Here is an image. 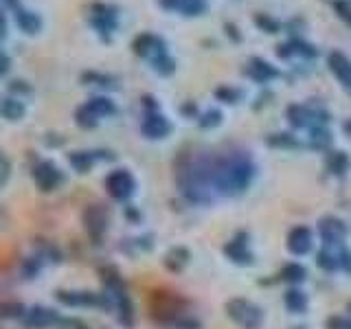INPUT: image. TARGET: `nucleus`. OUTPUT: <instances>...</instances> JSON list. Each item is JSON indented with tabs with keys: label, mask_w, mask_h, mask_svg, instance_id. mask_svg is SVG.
Segmentation results:
<instances>
[{
	"label": "nucleus",
	"mask_w": 351,
	"mask_h": 329,
	"mask_svg": "<svg viewBox=\"0 0 351 329\" xmlns=\"http://www.w3.org/2000/svg\"><path fill=\"white\" fill-rule=\"evenodd\" d=\"M82 80H84V82H97L99 86H106L108 82H114L110 75H99V73H84Z\"/></svg>",
	"instance_id": "nucleus-27"
},
{
	"label": "nucleus",
	"mask_w": 351,
	"mask_h": 329,
	"mask_svg": "<svg viewBox=\"0 0 351 329\" xmlns=\"http://www.w3.org/2000/svg\"><path fill=\"white\" fill-rule=\"evenodd\" d=\"M224 31H226V36H230V40H233V42H239L241 40V33H239V29L233 25V22H226Z\"/></svg>",
	"instance_id": "nucleus-28"
},
{
	"label": "nucleus",
	"mask_w": 351,
	"mask_h": 329,
	"mask_svg": "<svg viewBox=\"0 0 351 329\" xmlns=\"http://www.w3.org/2000/svg\"><path fill=\"white\" fill-rule=\"evenodd\" d=\"M33 180L38 182V186L42 191H51V189H55V186L62 184L64 175L53 162H40L38 167L33 169Z\"/></svg>",
	"instance_id": "nucleus-12"
},
{
	"label": "nucleus",
	"mask_w": 351,
	"mask_h": 329,
	"mask_svg": "<svg viewBox=\"0 0 351 329\" xmlns=\"http://www.w3.org/2000/svg\"><path fill=\"white\" fill-rule=\"evenodd\" d=\"M285 301H288V305L292 307V310H303L305 307V296L301 292H290Z\"/></svg>",
	"instance_id": "nucleus-26"
},
{
	"label": "nucleus",
	"mask_w": 351,
	"mask_h": 329,
	"mask_svg": "<svg viewBox=\"0 0 351 329\" xmlns=\"http://www.w3.org/2000/svg\"><path fill=\"white\" fill-rule=\"evenodd\" d=\"M93 154L90 151H75L71 154V164L77 169V171H88L93 164Z\"/></svg>",
	"instance_id": "nucleus-20"
},
{
	"label": "nucleus",
	"mask_w": 351,
	"mask_h": 329,
	"mask_svg": "<svg viewBox=\"0 0 351 329\" xmlns=\"http://www.w3.org/2000/svg\"><path fill=\"white\" fill-rule=\"evenodd\" d=\"M244 75L250 77V80L257 82V84H268L270 80H277V77L281 75V71L274 69V66L263 58H250L248 64L244 66Z\"/></svg>",
	"instance_id": "nucleus-10"
},
{
	"label": "nucleus",
	"mask_w": 351,
	"mask_h": 329,
	"mask_svg": "<svg viewBox=\"0 0 351 329\" xmlns=\"http://www.w3.org/2000/svg\"><path fill=\"white\" fill-rule=\"evenodd\" d=\"M255 25H257V29L270 33V36H274V33H279V31L283 29L281 22H279L277 18L268 16V14H257V16H255Z\"/></svg>",
	"instance_id": "nucleus-17"
},
{
	"label": "nucleus",
	"mask_w": 351,
	"mask_h": 329,
	"mask_svg": "<svg viewBox=\"0 0 351 329\" xmlns=\"http://www.w3.org/2000/svg\"><path fill=\"white\" fill-rule=\"evenodd\" d=\"M9 69H11V60H9V55H7V51H3V75H7L9 73Z\"/></svg>",
	"instance_id": "nucleus-30"
},
{
	"label": "nucleus",
	"mask_w": 351,
	"mask_h": 329,
	"mask_svg": "<svg viewBox=\"0 0 351 329\" xmlns=\"http://www.w3.org/2000/svg\"><path fill=\"white\" fill-rule=\"evenodd\" d=\"M14 20H16V25L22 33H27V36H36V33L42 31V16L36 14V11H31V9H25V7H16L14 9Z\"/></svg>",
	"instance_id": "nucleus-14"
},
{
	"label": "nucleus",
	"mask_w": 351,
	"mask_h": 329,
	"mask_svg": "<svg viewBox=\"0 0 351 329\" xmlns=\"http://www.w3.org/2000/svg\"><path fill=\"white\" fill-rule=\"evenodd\" d=\"M343 235H345V228L338 219H327V222L323 224V237L327 239V244L343 239Z\"/></svg>",
	"instance_id": "nucleus-18"
},
{
	"label": "nucleus",
	"mask_w": 351,
	"mask_h": 329,
	"mask_svg": "<svg viewBox=\"0 0 351 329\" xmlns=\"http://www.w3.org/2000/svg\"><path fill=\"white\" fill-rule=\"evenodd\" d=\"M9 90H11V93H22V90H25V93H29L31 88L27 86V82H14V84L9 86Z\"/></svg>",
	"instance_id": "nucleus-29"
},
{
	"label": "nucleus",
	"mask_w": 351,
	"mask_h": 329,
	"mask_svg": "<svg viewBox=\"0 0 351 329\" xmlns=\"http://www.w3.org/2000/svg\"><path fill=\"white\" fill-rule=\"evenodd\" d=\"M106 189L117 200H125L134 191V178L125 169H117L106 178Z\"/></svg>",
	"instance_id": "nucleus-9"
},
{
	"label": "nucleus",
	"mask_w": 351,
	"mask_h": 329,
	"mask_svg": "<svg viewBox=\"0 0 351 329\" xmlns=\"http://www.w3.org/2000/svg\"><path fill=\"white\" fill-rule=\"evenodd\" d=\"M327 64H329V71L338 77V82L351 93V60L347 58L345 53L332 51L327 55Z\"/></svg>",
	"instance_id": "nucleus-13"
},
{
	"label": "nucleus",
	"mask_w": 351,
	"mask_h": 329,
	"mask_svg": "<svg viewBox=\"0 0 351 329\" xmlns=\"http://www.w3.org/2000/svg\"><path fill=\"white\" fill-rule=\"evenodd\" d=\"M215 97L219 99V101H224V103H237L239 97H241V90H239V88L222 86V88H217V90H215Z\"/></svg>",
	"instance_id": "nucleus-21"
},
{
	"label": "nucleus",
	"mask_w": 351,
	"mask_h": 329,
	"mask_svg": "<svg viewBox=\"0 0 351 329\" xmlns=\"http://www.w3.org/2000/svg\"><path fill=\"white\" fill-rule=\"evenodd\" d=\"M88 25L104 42H110L119 29V9L110 3H93L88 7Z\"/></svg>",
	"instance_id": "nucleus-2"
},
{
	"label": "nucleus",
	"mask_w": 351,
	"mask_h": 329,
	"mask_svg": "<svg viewBox=\"0 0 351 329\" xmlns=\"http://www.w3.org/2000/svg\"><path fill=\"white\" fill-rule=\"evenodd\" d=\"M152 69L156 73H160V75H171L176 71V60L171 58L169 53H165V55H160L158 60L152 62Z\"/></svg>",
	"instance_id": "nucleus-19"
},
{
	"label": "nucleus",
	"mask_w": 351,
	"mask_h": 329,
	"mask_svg": "<svg viewBox=\"0 0 351 329\" xmlns=\"http://www.w3.org/2000/svg\"><path fill=\"white\" fill-rule=\"evenodd\" d=\"M226 312L235 323H239L241 327H246V329H257L259 323H261V312L248 301H241V299L230 301L226 305Z\"/></svg>",
	"instance_id": "nucleus-6"
},
{
	"label": "nucleus",
	"mask_w": 351,
	"mask_h": 329,
	"mask_svg": "<svg viewBox=\"0 0 351 329\" xmlns=\"http://www.w3.org/2000/svg\"><path fill=\"white\" fill-rule=\"evenodd\" d=\"M219 121H222V112H217V110H211V112H206L200 121L202 127H215Z\"/></svg>",
	"instance_id": "nucleus-25"
},
{
	"label": "nucleus",
	"mask_w": 351,
	"mask_h": 329,
	"mask_svg": "<svg viewBox=\"0 0 351 329\" xmlns=\"http://www.w3.org/2000/svg\"><path fill=\"white\" fill-rule=\"evenodd\" d=\"M158 5L165 11H173V14H180L184 18L202 16L208 7L206 0H158Z\"/></svg>",
	"instance_id": "nucleus-11"
},
{
	"label": "nucleus",
	"mask_w": 351,
	"mask_h": 329,
	"mask_svg": "<svg viewBox=\"0 0 351 329\" xmlns=\"http://www.w3.org/2000/svg\"><path fill=\"white\" fill-rule=\"evenodd\" d=\"M343 130H345V132H347V134L351 136V119H349V121H347V123L343 125Z\"/></svg>",
	"instance_id": "nucleus-31"
},
{
	"label": "nucleus",
	"mask_w": 351,
	"mask_h": 329,
	"mask_svg": "<svg viewBox=\"0 0 351 329\" xmlns=\"http://www.w3.org/2000/svg\"><path fill=\"white\" fill-rule=\"evenodd\" d=\"M312 246V235L307 228H296L292 230L290 235V250L292 252H299V255H303V252H307Z\"/></svg>",
	"instance_id": "nucleus-15"
},
{
	"label": "nucleus",
	"mask_w": 351,
	"mask_h": 329,
	"mask_svg": "<svg viewBox=\"0 0 351 329\" xmlns=\"http://www.w3.org/2000/svg\"><path fill=\"white\" fill-rule=\"evenodd\" d=\"M277 55L281 60H292V58H303V60H314L318 58V49L303 38H290L277 47Z\"/></svg>",
	"instance_id": "nucleus-7"
},
{
	"label": "nucleus",
	"mask_w": 351,
	"mask_h": 329,
	"mask_svg": "<svg viewBox=\"0 0 351 329\" xmlns=\"http://www.w3.org/2000/svg\"><path fill=\"white\" fill-rule=\"evenodd\" d=\"M114 112H117V108L108 97H95L77 110L75 119H77V125L80 127H95L99 123V119L112 117Z\"/></svg>",
	"instance_id": "nucleus-3"
},
{
	"label": "nucleus",
	"mask_w": 351,
	"mask_h": 329,
	"mask_svg": "<svg viewBox=\"0 0 351 329\" xmlns=\"http://www.w3.org/2000/svg\"><path fill=\"white\" fill-rule=\"evenodd\" d=\"M182 301L171 292H156L154 296V314H156L160 321H176V316L182 310Z\"/></svg>",
	"instance_id": "nucleus-8"
},
{
	"label": "nucleus",
	"mask_w": 351,
	"mask_h": 329,
	"mask_svg": "<svg viewBox=\"0 0 351 329\" xmlns=\"http://www.w3.org/2000/svg\"><path fill=\"white\" fill-rule=\"evenodd\" d=\"M145 108H147V112L143 117V125H141L143 134L147 138H165L171 130L169 121L158 112V108L154 103L152 97H145Z\"/></svg>",
	"instance_id": "nucleus-4"
},
{
	"label": "nucleus",
	"mask_w": 351,
	"mask_h": 329,
	"mask_svg": "<svg viewBox=\"0 0 351 329\" xmlns=\"http://www.w3.org/2000/svg\"><path fill=\"white\" fill-rule=\"evenodd\" d=\"M329 167H332L336 173H343V169L347 167V158L343 151H334L332 156H329Z\"/></svg>",
	"instance_id": "nucleus-24"
},
{
	"label": "nucleus",
	"mask_w": 351,
	"mask_h": 329,
	"mask_svg": "<svg viewBox=\"0 0 351 329\" xmlns=\"http://www.w3.org/2000/svg\"><path fill=\"white\" fill-rule=\"evenodd\" d=\"M25 112H27V108H25V103L20 101V99L7 97L3 101V117L7 121H20L22 117H25Z\"/></svg>",
	"instance_id": "nucleus-16"
},
{
	"label": "nucleus",
	"mask_w": 351,
	"mask_h": 329,
	"mask_svg": "<svg viewBox=\"0 0 351 329\" xmlns=\"http://www.w3.org/2000/svg\"><path fill=\"white\" fill-rule=\"evenodd\" d=\"M252 178L248 156H230L213 164V182L222 191H241Z\"/></svg>",
	"instance_id": "nucleus-1"
},
{
	"label": "nucleus",
	"mask_w": 351,
	"mask_h": 329,
	"mask_svg": "<svg viewBox=\"0 0 351 329\" xmlns=\"http://www.w3.org/2000/svg\"><path fill=\"white\" fill-rule=\"evenodd\" d=\"M334 9L340 20H345L347 25L351 27V0H334Z\"/></svg>",
	"instance_id": "nucleus-22"
},
{
	"label": "nucleus",
	"mask_w": 351,
	"mask_h": 329,
	"mask_svg": "<svg viewBox=\"0 0 351 329\" xmlns=\"http://www.w3.org/2000/svg\"><path fill=\"white\" fill-rule=\"evenodd\" d=\"M53 314H49L47 310H33L31 318H29V323L31 325H36V327H44V325H49L53 321Z\"/></svg>",
	"instance_id": "nucleus-23"
},
{
	"label": "nucleus",
	"mask_w": 351,
	"mask_h": 329,
	"mask_svg": "<svg viewBox=\"0 0 351 329\" xmlns=\"http://www.w3.org/2000/svg\"><path fill=\"white\" fill-rule=\"evenodd\" d=\"M132 51H134L138 58L149 60V62L158 60L165 53H169L167 42L160 36H156V33H141V36H136L134 42H132Z\"/></svg>",
	"instance_id": "nucleus-5"
}]
</instances>
